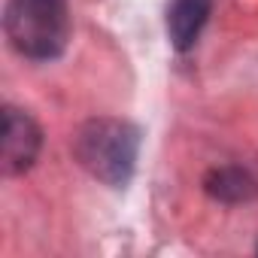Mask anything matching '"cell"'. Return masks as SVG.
<instances>
[{"instance_id": "obj_1", "label": "cell", "mask_w": 258, "mask_h": 258, "mask_svg": "<svg viewBox=\"0 0 258 258\" xmlns=\"http://www.w3.org/2000/svg\"><path fill=\"white\" fill-rule=\"evenodd\" d=\"M137 152L140 131L124 118H88L73 137L76 161L106 185H124L131 179Z\"/></svg>"}, {"instance_id": "obj_2", "label": "cell", "mask_w": 258, "mask_h": 258, "mask_svg": "<svg viewBox=\"0 0 258 258\" xmlns=\"http://www.w3.org/2000/svg\"><path fill=\"white\" fill-rule=\"evenodd\" d=\"M4 28L19 55L31 61H52L70 40L67 0H10Z\"/></svg>"}, {"instance_id": "obj_3", "label": "cell", "mask_w": 258, "mask_h": 258, "mask_svg": "<svg viewBox=\"0 0 258 258\" xmlns=\"http://www.w3.org/2000/svg\"><path fill=\"white\" fill-rule=\"evenodd\" d=\"M40 146H43L40 124L28 112L7 106L4 109V137H0V167H4V173L19 176L31 170L40 155Z\"/></svg>"}, {"instance_id": "obj_4", "label": "cell", "mask_w": 258, "mask_h": 258, "mask_svg": "<svg viewBox=\"0 0 258 258\" xmlns=\"http://www.w3.org/2000/svg\"><path fill=\"white\" fill-rule=\"evenodd\" d=\"M210 0H173V7L167 10V34L176 52H188L198 43L210 19Z\"/></svg>"}, {"instance_id": "obj_5", "label": "cell", "mask_w": 258, "mask_h": 258, "mask_svg": "<svg viewBox=\"0 0 258 258\" xmlns=\"http://www.w3.org/2000/svg\"><path fill=\"white\" fill-rule=\"evenodd\" d=\"M207 191L219 201H246L252 195V179L243 170H216L207 179Z\"/></svg>"}]
</instances>
